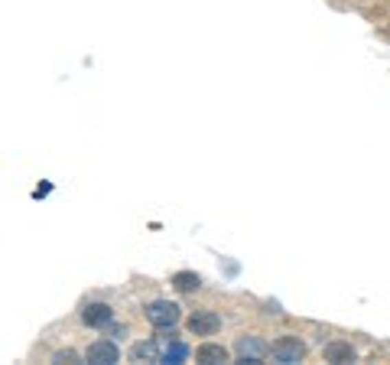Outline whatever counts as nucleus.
Instances as JSON below:
<instances>
[{"label": "nucleus", "mask_w": 390, "mask_h": 365, "mask_svg": "<svg viewBox=\"0 0 390 365\" xmlns=\"http://www.w3.org/2000/svg\"><path fill=\"white\" fill-rule=\"evenodd\" d=\"M179 307L172 300H157V303H150V310H146V320L153 323L157 329H172L176 323H179Z\"/></svg>", "instance_id": "1"}, {"label": "nucleus", "mask_w": 390, "mask_h": 365, "mask_svg": "<svg viewBox=\"0 0 390 365\" xmlns=\"http://www.w3.org/2000/svg\"><path fill=\"white\" fill-rule=\"evenodd\" d=\"M270 353H273V359H277V362L292 365V362H303L306 346L296 340V336H283V340H277L273 346H270Z\"/></svg>", "instance_id": "2"}, {"label": "nucleus", "mask_w": 390, "mask_h": 365, "mask_svg": "<svg viewBox=\"0 0 390 365\" xmlns=\"http://www.w3.org/2000/svg\"><path fill=\"white\" fill-rule=\"evenodd\" d=\"M218 327H221V320L211 310H195L189 316V333L192 336H211V333H218Z\"/></svg>", "instance_id": "3"}, {"label": "nucleus", "mask_w": 390, "mask_h": 365, "mask_svg": "<svg viewBox=\"0 0 390 365\" xmlns=\"http://www.w3.org/2000/svg\"><path fill=\"white\" fill-rule=\"evenodd\" d=\"M85 359L88 362H95V365H114L117 359H121V353H117V346H114L111 340H101V342H95V346L88 349Z\"/></svg>", "instance_id": "4"}, {"label": "nucleus", "mask_w": 390, "mask_h": 365, "mask_svg": "<svg viewBox=\"0 0 390 365\" xmlns=\"http://www.w3.org/2000/svg\"><path fill=\"white\" fill-rule=\"evenodd\" d=\"M267 353H270V346H264V342L257 340V336H247V340L238 342V355H241L244 362H254V365H257Z\"/></svg>", "instance_id": "5"}, {"label": "nucleus", "mask_w": 390, "mask_h": 365, "mask_svg": "<svg viewBox=\"0 0 390 365\" xmlns=\"http://www.w3.org/2000/svg\"><path fill=\"white\" fill-rule=\"evenodd\" d=\"M114 310H111L108 303H88L85 310H82V320H85L88 327H108Z\"/></svg>", "instance_id": "6"}, {"label": "nucleus", "mask_w": 390, "mask_h": 365, "mask_svg": "<svg viewBox=\"0 0 390 365\" xmlns=\"http://www.w3.org/2000/svg\"><path fill=\"white\" fill-rule=\"evenodd\" d=\"M195 359H198V362H205V365L228 362V349H225V346H218V342H205V346H198Z\"/></svg>", "instance_id": "7"}, {"label": "nucleus", "mask_w": 390, "mask_h": 365, "mask_svg": "<svg viewBox=\"0 0 390 365\" xmlns=\"http://www.w3.org/2000/svg\"><path fill=\"white\" fill-rule=\"evenodd\" d=\"M325 359H329V362H354L352 342H329V346H325Z\"/></svg>", "instance_id": "8"}, {"label": "nucleus", "mask_w": 390, "mask_h": 365, "mask_svg": "<svg viewBox=\"0 0 390 365\" xmlns=\"http://www.w3.org/2000/svg\"><path fill=\"white\" fill-rule=\"evenodd\" d=\"M172 284H176V290H183V294H192V290L202 287V277L192 274V271H179V274L172 277Z\"/></svg>", "instance_id": "9"}, {"label": "nucleus", "mask_w": 390, "mask_h": 365, "mask_svg": "<svg viewBox=\"0 0 390 365\" xmlns=\"http://www.w3.org/2000/svg\"><path fill=\"white\" fill-rule=\"evenodd\" d=\"M130 355H134L137 362H157V359H163L157 342H140V346H134V353Z\"/></svg>", "instance_id": "10"}, {"label": "nucleus", "mask_w": 390, "mask_h": 365, "mask_svg": "<svg viewBox=\"0 0 390 365\" xmlns=\"http://www.w3.org/2000/svg\"><path fill=\"white\" fill-rule=\"evenodd\" d=\"M185 355H189V349H185L183 342H176V346H170V349L163 353V362H183Z\"/></svg>", "instance_id": "11"}, {"label": "nucleus", "mask_w": 390, "mask_h": 365, "mask_svg": "<svg viewBox=\"0 0 390 365\" xmlns=\"http://www.w3.org/2000/svg\"><path fill=\"white\" fill-rule=\"evenodd\" d=\"M75 359H78L75 353H56V362H75Z\"/></svg>", "instance_id": "12"}]
</instances>
